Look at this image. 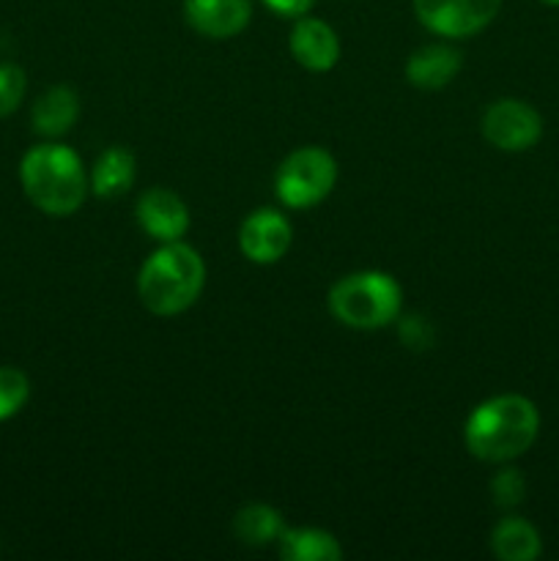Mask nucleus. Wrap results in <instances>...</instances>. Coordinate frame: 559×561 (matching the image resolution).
<instances>
[{"label":"nucleus","instance_id":"9b49d317","mask_svg":"<svg viewBox=\"0 0 559 561\" xmlns=\"http://www.w3.org/2000/svg\"><path fill=\"white\" fill-rule=\"evenodd\" d=\"M290 55L307 71H332L340 60V38L329 22L316 16H299L290 31Z\"/></svg>","mask_w":559,"mask_h":561},{"label":"nucleus","instance_id":"7ed1b4c3","mask_svg":"<svg viewBox=\"0 0 559 561\" xmlns=\"http://www.w3.org/2000/svg\"><path fill=\"white\" fill-rule=\"evenodd\" d=\"M20 181L27 201L49 217H71L88 195L80 157L60 142L33 146L20 162Z\"/></svg>","mask_w":559,"mask_h":561},{"label":"nucleus","instance_id":"4be33fe9","mask_svg":"<svg viewBox=\"0 0 559 561\" xmlns=\"http://www.w3.org/2000/svg\"><path fill=\"white\" fill-rule=\"evenodd\" d=\"M263 3H266V9H272L274 14L294 16V20H299V16H305L307 11L312 9V3H316V0H263Z\"/></svg>","mask_w":559,"mask_h":561},{"label":"nucleus","instance_id":"20e7f679","mask_svg":"<svg viewBox=\"0 0 559 561\" xmlns=\"http://www.w3.org/2000/svg\"><path fill=\"white\" fill-rule=\"evenodd\" d=\"M327 305L334 321H340L343 327L376 332V329L398 321L400 307H403V290L392 274L367 268V272L345 274L343 279H338L329 290Z\"/></svg>","mask_w":559,"mask_h":561},{"label":"nucleus","instance_id":"dca6fc26","mask_svg":"<svg viewBox=\"0 0 559 561\" xmlns=\"http://www.w3.org/2000/svg\"><path fill=\"white\" fill-rule=\"evenodd\" d=\"M280 557L285 561H338L343 548L323 529H285L280 537Z\"/></svg>","mask_w":559,"mask_h":561},{"label":"nucleus","instance_id":"aec40b11","mask_svg":"<svg viewBox=\"0 0 559 561\" xmlns=\"http://www.w3.org/2000/svg\"><path fill=\"white\" fill-rule=\"evenodd\" d=\"M25 71L14 64H0V118L14 113L25 96Z\"/></svg>","mask_w":559,"mask_h":561},{"label":"nucleus","instance_id":"6e6552de","mask_svg":"<svg viewBox=\"0 0 559 561\" xmlns=\"http://www.w3.org/2000/svg\"><path fill=\"white\" fill-rule=\"evenodd\" d=\"M290 241H294V230H290L288 217L277 208H258L239 228L241 255L258 266H272L283 261Z\"/></svg>","mask_w":559,"mask_h":561},{"label":"nucleus","instance_id":"f03ea898","mask_svg":"<svg viewBox=\"0 0 559 561\" xmlns=\"http://www.w3.org/2000/svg\"><path fill=\"white\" fill-rule=\"evenodd\" d=\"M206 285V263L195 247L168 241L159 247L137 274V294L142 307L159 318H173L190 310Z\"/></svg>","mask_w":559,"mask_h":561},{"label":"nucleus","instance_id":"5701e85b","mask_svg":"<svg viewBox=\"0 0 559 561\" xmlns=\"http://www.w3.org/2000/svg\"><path fill=\"white\" fill-rule=\"evenodd\" d=\"M543 3H546V5H557V9H559V0H543Z\"/></svg>","mask_w":559,"mask_h":561},{"label":"nucleus","instance_id":"4468645a","mask_svg":"<svg viewBox=\"0 0 559 561\" xmlns=\"http://www.w3.org/2000/svg\"><path fill=\"white\" fill-rule=\"evenodd\" d=\"M135 153L124 146H110L99 153L91 170V190L96 197H121L135 184Z\"/></svg>","mask_w":559,"mask_h":561},{"label":"nucleus","instance_id":"a211bd4d","mask_svg":"<svg viewBox=\"0 0 559 561\" xmlns=\"http://www.w3.org/2000/svg\"><path fill=\"white\" fill-rule=\"evenodd\" d=\"M31 398V381L16 367H0V422L20 414Z\"/></svg>","mask_w":559,"mask_h":561},{"label":"nucleus","instance_id":"0eeeda50","mask_svg":"<svg viewBox=\"0 0 559 561\" xmlns=\"http://www.w3.org/2000/svg\"><path fill=\"white\" fill-rule=\"evenodd\" d=\"M482 135L499 151H529L543 137V118L521 99H499L482 115Z\"/></svg>","mask_w":559,"mask_h":561},{"label":"nucleus","instance_id":"9d476101","mask_svg":"<svg viewBox=\"0 0 559 561\" xmlns=\"http://www.w3.org/2000/svg\"><path fill=\"white\" fill-rule=\"evenodd\" d=\"M252 0H184V20L206 38H233L250 25Z\"/></svg>","mask_w":559,"mask_h":561},{"label":"nucleus","instance_id":"f257e3e1","mask_svg":"<svg viewBox=\"0 0 559 561\" xmlns=\"http://www.w3.org/2000/svg\"><path fill=\"white\" fill-rule=\"evenodd\" d=\"M540 431L537 405L524 394L482 400L464 427L466 449L482 463H510L535 444Z\"/></svg>","mask_w":559,"mask_h":561},{"label":"nucleus","instance_id":"2eb2a0df","mask_svg":"<svg viewBox=\"0 0 559 561\" xmlns=\"http://www.w3.org/2000/svg\"><path fill=\"white\" fill-rule=\"evenodd\" d=\"M491 551L502 561H535L540 557L543 542L535 526L518 515H507L491 531Z\"/></svg>","mask_w":559,"mask_h":561},{"label":"nucleus","instance_id":"39448f33","mask_svg":"<svg viewBox=\"0 0 559 561\" xmlns=\"http://www.w3.org/2000/svg\"><path fill=\"white\" fill-rule=\"evenodd\" d=\"M334 184H338V162L332 153L318 146L290 151L274 175V192L280 203L299 211L327 201Z\"/></svg>","mask_w":559,"mask_h":561},{"label":"nucleus","instance_id":"ddd939ff","mask_svg":"<svg viewBox=\"0 0 559 561\" xmlns=\"http://www.w3.org/2000/svg\"><path fill=\"white\" fill-rule=\"evenodd\" d=\"M80 118V96L69 85H53L33 102V131L44 137H60Z\"/></svg>","mask_w":559,"mask_h":561},{"label":"nucleus","instance_id":"412c9836","mask_svg":"<svg viewBox=\"0 0 559 561\" xmlns=\"http://www.w3.org/2000/svg\"><path fill=\"white\" fill-rule=\"evenodd\" d=\"M400 337H403V343L409 345H427L433 340V332H431V327H427L425 321H422L420 316H411V318H406L403 323H400Z\"/></svg>","mask_w":559,"mask_h":561},{"label":"nucleus","instance_id":"f8f14e48","mask_svg":"<svg viewBox=\"0 0 559 561\" xmlns=\"http://www.w3.org/2000/svg\"><path fill=\"white\" fill-rule=\"evenodd\" d=\"M464 55L449 44H427L406 60V80L422 91H438L458 77Z\"/></svg>","mask_w":559,"mask_h":561},{"label":"nucleus","instance_id":"6ab92c4d","mask_svg":"<svg viewBox=\"0 0 559 561\" xmlns=\"http://www.w3.org/2000/svg\"><path fill=\"white\" fill-rule=\"evenodd\" d=\"M491 496L493 504L502 510H513L524 502L526 496V482L518 469H502L491 480Z\"/></svg>","mask_w":559,"mask_h":561},{"label":"nucleus","instance_id":"1a4fd4ad","mask_svg":"<svg viewBox=\"0 0 559 561\" xmlns=\"http://www.w3.org/2000/svg\"><path fill=\"white\" fill-rule=\"evenodd\" d=\"M137 225L146 230L151 239L162 241H181L190 230V208L186 203L175 195L173 190H164V186H153V190L142 192L137 197L135 206Z\"/></svg>","mask_w":559,"mask_h":561},{"label":"nucleus","instance_id":"423d86ee","mask_svg":"<svg viewBox=\"0 0 559 561\" xmlns=\"http://www.w3.org/2000/svg\"><path fill=\"white\" fill-rule=\"evenodd\" d=\"M414 14L431 33L469 38L497 20L502 0H411Z\"/></svg>","mask_w":559,"mask_h":561},{"label":"nucleus","instance_id":"f3484780","mask_svg":"<svg viewBox=\"0 0 559 561\" xmlns=\"http://www.w3.org/2000/svg\"><path fill=\"white\" fill-rule=\"evenodd\" d=\"M233 529L244 546L263 548L272 546V542H280L285 526L283 515L274 507H269V504H247V507H241L236 513Z\"/></svg>","mask_w":559,"mask_h":561}]
</instances>
